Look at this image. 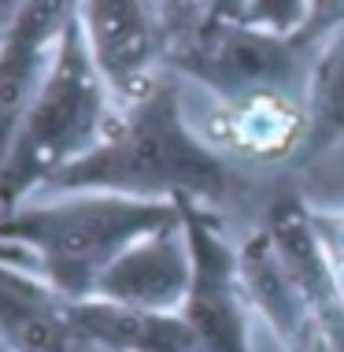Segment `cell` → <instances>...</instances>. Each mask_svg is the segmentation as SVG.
Masks as SVG:
<instances>
[{
  "label": "cell",
  "instance_id": "6da1fadb",
  "mask_svg": "<svg viewBox=\"0 0 344 352\" xmlns=\"http://www.w3.org/2000/svg\"><path fill=\"white\" fill-rule=\"evenodd\" d=\"M278 186L233 167L207 145L185 116V85L174 71H163L141 100L119 108L100 145L63 167L41 193L100 189L141 201L196 204L229 223L248 215L252 226Z\"/></svg>",
  "mask_w": 344,
  "mask_h": 352
},
{
  "label": "cell",
  "instance_id": "7a4b0ae2",
  "mask_svg": "<svg viewBox=\"0 0 344 352\" xmlns=\"http://www.w3.org/2000/svg\"><path fill=\"white\" fill-rule=\"evenodd\" d=\"M0 212V260L34 271L67 300H89L100 274L145 234L181 219L170 201L71 189Z\"/></svg>",
  "mask_w": 344,
  "mask_h": 352
},
{
  "label": "cell",
  "instance_id": "3957f363",
  "mask_svg": "<svg viewBox=\"0 0 344 352\" xmlns=\"http://www.w3.org/2000/svg\"><path fill=\"white\" fill-rule=\"evenodd\" d=\"M115 116H119V104L85 49L78 15H74V23L56 45L41 85L26 104L8 160L0 167V212L26 204L63 167L97 148Z\"/></svg>",
  "mask_w": 344,
  "mask_h": 352
},
{
  "label": "cell",
  "instance_id": "277c9868",
  "mask_svg": "<svg viewBox=\"0 0 344 352\" xmlns=\"http://www.w3.org/2000/svg\"><path fill=\"white\" fill-rule=\"evenodd\" d=\"M314 45L300 37L255 30L241 19H211L167 49V71L215 100H241L260 93L308 97Z\"/></svg>",
  "mask_w": 344,
  "mask_h": 352
},
{
  "label": "cell",
  "instance_id": "5b68a950",
  "mask_svg": "<svg viewBox=\"0 0 344 352\" xmlns=\"http://www.w3.org/2000/svg\"><path fill=\"white\" fill-rule=\"evenodd\" d=\"M178 208L189 237V256H193V282H189L181 316L200 334L207 352H260L255 349L260 322H255L241 271V241H237L241 230H233L229 219L207 208Z\"/></svg>",
  "mask_w": 344,
  "mask_h": 352
},
{
  "label": "cell",
  "instance_id": "8992f818",
  "mask_svg": "<svg viewBox=\"0 0 344 352\" xmlns=\"http://www.w3.org/2000/svg\"><path fill=\"white\" fill-rule=\"evenodd\" d=\"M78 26L119 108L141 100L167 71V37L152 0H82Z\"/></svg>",
  "mask_w": 344,
  "mask_h": 352
},
{
  "label": "cell",
  "instance_id": "52a82bcc",
  "mask_svg": "<svg viewBox=\"0 0 344 352\" xmlns=\"http://www.w3.org/2000/svg\"><path fill=\"white\" fill-rule=\"evenodd\" d=\"M255 223L271 234L282 263L289 267L293 282L303 289V297L319 316L333 352H344V278L314 230L308 201L293 189V182H282L266 197Z\"/></svg>",
  "mask_w": 344,
  "mask_h": 352
},
{
  "label": "cell",
  "instance_id": "ba28073f",
  "mask_svg": "<svg viewBox=\"0 0 344 352\" xmlns=\"http://www.w3.org/2000/svg\"><path fill=\"white\" fill-rule=\"evenodd\" d=\"M82 0H26L0 34V167Z\"/></svg>",
  "mask_w": 344,
  "mask_h": 352
},
{
  "label": "cell",
  "instance_id": "9c48e42d",
  "mask_svg": "<svg viewBox=\"0 0 344 352\" xmlns=\"http://www.w3.org/2000/svg\"><path fill=\"white\" fill-rule=\"evenodd\" d=\"M237 241H241V271L255 322L263 334H271L278 352H333L319 316L282 263L271 234L252 223L237 234Z\"/></svg>",
  "mask_w": 344,
  "mask_h": 352
},
{
  "label": "cell",
  "instance_id": "30bf717a",
  "mask_svg": "<svg viewBox=\"0 0 344 352\" xmlns=\"http://www.w3.org/2000/svg\"><path fill=\"white\" fill-rule=\"evenodd\" d=\"M193 282V256L181 219L133 241L100 274L93 297L148 311H181Z\"/></svg>",
  "mask_w": 344,
  "mask_h": 352
},
{
  "label": "cell",
  "instance_id": "8fae6325",
  "mask_svg": "<svg viewBox=\"0 0 344 352\" xmlns=\"http://www.w3.org/2000/svg\"><path fill=\"white\" fill-rule=\"evenodd\" d=\"M0 341L15 352H71V300L34 271L0 260Z\"/></svg>",
  "mask_w": 344,
  "mask_h": 352
},
{
  "label": "cell",
  "instance_id": "7c38bea8",
  "mask_svg": "<svg viewBox=\"0 0 344 352\" xmlns=\"http://www.w3.org/2000/svg\"><path fill=\"white\" fill-rule=\"evenodd\" d=\"M74 338L100 341L119 352H207L181 311L126 308L111 300H71Z\"/></svg>",
  "mask_w": 344,
  "mask_h": 352
},
{
  "label": "cell",
  "instance_id": "4fadbf2b",
  "mask_svg": "<svg viewBox=\"0 0 344 352\" xmlns=\"http://www.w3.org/2000/svg\"><path fill=\"white\" fill-rule=\"evenodd\" d=\"M308 116H311V134L303 164L322 156L330 145H337L344 138V23L314 45L311 78H308Z\"/></svg>",
  "mask_w": 344,
  "mask_h": 352
},
{
  "label": "cell",
  "instance_id": "5bb4252c",
  "mask_svg": "<svg viewBox=\"0 0 344 352\" xmlns=\"http://www.w3.org/2000/svg\"><path fill=\"white\" fill-rule=\"evenodd\" d=\"M289 182L308 201V208H344V138L322 156L296 167Z\"/></svg>",
  "mask_w": 344,
  "mask_h": 352
},
{
  "label": "cell",
  "instance_id": "9a60e30c",
  "mask_svg": "<svg viewBox=\"0 0 344 352\" xmlns=\"http://www.w3.org/2000/svg\"><path fill=\"white\" fill-rule=\"evenodd\" d=\"M314 0H248L241 23L255 26V30H271L282 37H300L311 19Z\"/></svg>",
  "mask_w": 344,
  "mask_h": 352
},
{
  "label": "cell",
  "instance_id": "2e32d148",
  "mask_svg": "<svg viewBox=\"0 0 344 352\" xmlns=\"http://www.w3.org/2000/svg\"><path fill=\"white\" fill-rule=\"evenodd\" d=\"M159 12V23H163V37H167V49L174 41H181L189 30H196L207 15V4L211 0H152Z\"/></svg>",
  "mask_w": 344,
  "mask_h": 352
},
{
  "label": "cell",
  "instance_id": "e0dca14e",
  "mask_svg": "<svg viewBox=\"0 0 344 352\" xmlns=\"http://www.w3.org/2000/svg\"><path fill=\"white\" fill-rule=\"evenodd\" d=\"M311 223L319 230L322 245H326L330 260L344 271V208H308Z\"/></svg>",
  "mask_w": 344,
  "mask_h": 352
},
{
  "label": "cell",
  "instance_id": "ac0fdd59",
  "mask_svg": "<svg viewBox=\"0 0 344 352\" xmlns=\"http://www.w3.org/2000/svg\"><path fill=\"white\" fill-rule=\"evenodd\" d=\"M341 23H344V0H314L311 19H308V26H303L300 41L303 45H319L322 37L333 34Z\"/></svg>",
  "mask_w": 344,
  "mask_h": 352
},
{
  "label": "cell",
  "instance_id": "d6986e66",
  "mask_svg": "<svg viewBox=\"0 0 344 352\" xmlns=\"http://www.w3.org/2000/svg\"><path fill=\"white\" fill-rule=\"evenodd\" d=\"M248 8V0H211L207 4V15L211 19H241Z\"/></svg>",
  "mask_w": 344,
  "mask_h": 352
},
{
  "label": "cell",
  "instance_id": "ffe728a7",
  "mask_svg": "<svg viewBox=\"0 0 344 352\" xmlns=\"http://www.w3.org/2000/svg\"><path fill=\"white\" fill-rule=\"evenodd\" d=\"M23 4H26V0H0V34L8 30V23L15 19V12H19Z\"/></svg>",
  "mask_w": 344,
  "mask_h": 352
},
{
  "label": "cell",
  "instance_id": "44dd1931",
  "mask_svg": "<svg viewBox=\"0 0 344 352\" xmlns=\"http://www.w3.org/2000/svg\"><path fill=\"white\" fill-rule=\"evenodd\" d=\"M71 352H119V349H108V345H100V341H85V338H74Z\"/></svg>",
  "mask_w": 344,
  "mask_h": 352
},
{
  "label": "cell",
  "instance_id": "7402d4cb",
  "mask_svg": "<svg viewBox=\"0 0 344 352\" xmlns=\"http://www.w3.org/2000/svg\"><path fill=\"white\" fill-rule=\"evenodd\" d=\"M0 352H15V349H8V345H4V341H0Z\"/></svg>",
  "mask_w": 344,
  "mask_h": 352
},
{
  "label": "cell",
  "instance_id": "603a6c76",
  "mask_svg": "<svg viewBox=\"0 0 344 352\" xmlns=\"http://www.w3.org/2000/svg\"><path fill=\"white\" fill-rule=\"evenodd\" d=\"M341 278H344V271H341Z\"/></svg>",
  "mask_w": 344,
  "mask_h": 352
}]
</instances>
